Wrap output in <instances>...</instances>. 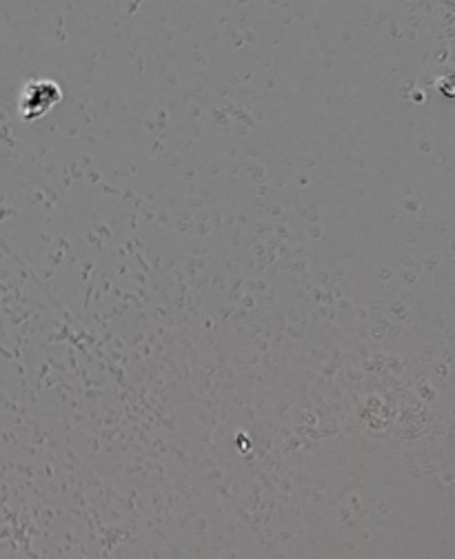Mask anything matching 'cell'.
Segmentation results:
<instances>
[{
  "label": "cell",
  "mask_w": 455,
  "mask_h": 559,
  "mask_svg": "<svg viewBox=\"0 0 455 559\" xmlns=\"http://www.w3.org/2000/svg\"><path fill=\"white\" fill-rule=\"evenodd\" d=\"M62 94L60 87L51 81H32L23 90L21 98V114L25 120H34L45 116L56 103H60Z\"/></svg>",
  "instance_id": "1"
}]
</instances>
